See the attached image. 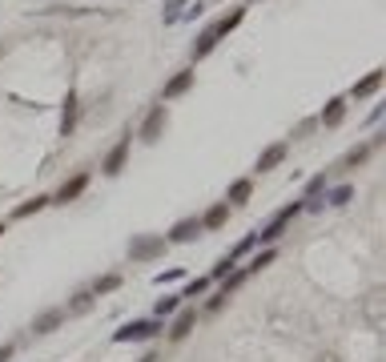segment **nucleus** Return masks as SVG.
<instances>
[{
    "mask_svg": "<svg viewBox=\"0 0 386 362\" xmlns=\"http://www.w3.org/2000/svg\"><path fill=\"white\" fill-rule=\"evenodd\" d=\"M157 334H165L161 318H137V322H125L121 330H113V342H149Z\"/></svg>",
    "mask_w": 386,
    "mask_h": 362,
    "instance_id": "nucleus-1",
    "label": "nucleus"
},
{
    "mask_svg": "<svg viewBox=\"0 0 386 362\" xmlns=\"http://www.w3.org/2000/svg\"><path fill=\"white\" fill-rule=\"evenodd\" d=\"M302 210H306V201H290V205H282V210H278V214L270 217V225H266V230H258V241H262V245H273V241L282 238L286 221H294V217L302 214Z\"/></svg>",
    "mask_w": 386,
    "mask_h": 362,
    "instance_id": "nucleus-2",
    "label": "nucleus"
},
{
    "mask_svg": "<svg viewBox=\"0 0 386 362\" xmlns=\"http://www.w3.org/2000/svg\"><path fill=\"white\" fill-rule=\"evenodd\" d=\"M165 245L169 241L161 238V234H141V238L129 241V258L133 262H157L161 254H165Z\"/></svg>",
    "mask_w": 386,
    "mask_h": 362,
    "instance_id": "nucleus-3",
    "label": "nucleus"
},
{
    "mask_svg": "<svg viewBox=\"0 0 386 362\" xmlns=\"http://www.w3.org/2000/svg\"><path fill=\"white\" fill-rule=\"evenodd\" d=\"M165 121H169V109H165V105H153V109H149V117L141 121V133H137V137L153 145L161 137V129H165Z\"/></svg>",
    "mask_w": 386,
    "mask_h": 362,
    "instance_id": "nucleus-4",
    "label": "nucleus"
},
{
    "mask_svg": "<svg viewBox=\"0 0 386 362\" xmlns=\"http://www.w3.org/2000/svg\"><path fill=\"white\" fill-rule=\"evenodd\" d=\"M125 161H129V133L109 149V157H105V165H101V169H105V177H117V173L125 169Z\"/></svg>",
    "mask_w": 386,
    "mask_h": 362,
    "instance_id": "nucleus-5",
    "label": "nucleus"
},
{
    "mask_svg": "<svg viewBox=\"0 0 386 362\" xmlns=\"http://www.w3.org/2000/svg\"><path fill=\"white\" fill-rule=\"evenodd\" d=\"M85 185H89V173H77V177H73V181H65V185L52 193L48 201H52V205H68L73 197H81V193H85Z\"/></svg>",
    "mask_w": 386,
    "mask_h": 362,
    "instance_id": "nucleus-6",
    "label": "nucleus"
},
{
    "mask_svg": "<svg viewBox=\"0 0 386 362\" xmlns=\"http://www.w3.org/2000/svg\"><path fill=\"white\" fill-rule=\"evenodd\" d=\"M65 322V306H52V310H41L32 318V334H52L57 326Z\"/></svg>",
    "mask_w": 386,
    "mask_h": 362,
    "instance_id": "nucleus-7",
    "label": "nucleus"
},
{
    "mask_svg": "<svg viewBox=\"0 0 386 362\" xmlns=\"http://www.w3.org/2000/svg\"><path fill=\"white\" fill-rule=\"evenodd\" d=\"M286 153H290V145L278 141L270 145V149H262V157H258V173H270V169H278L282 161H286Z\"/></svg>",
    "mask_w": 386,
    "mask_h": 362,
    "instance_id": "nucleus-8",
    "label": "nucleus"
},
{
    "mask_svg": "<svg viewBox=\"0 0 386 362\" xmlns=\"http://www.w3.org/2000/svg\"><path fill=\"white\" fill-rule=\"evenodd\" d=\"M193 238H202V217H182V221L169 230L165 241H193Z\"/></svg>",
    "mask_w": 386,
    "mask_h": 362,
    "instance_id": "nucleus-9",
    "label": "nucleus"
},
{
    "mask_svg": "<svg viewBox=\"0 0 386 362\" xmlns=\"http://www.w3.org/2000/svg\"><path fill=\"white\" fill-rule=\"evenodd\" d=\"M193 326H197V310H177V314H173V326H165V330H169L173 342H182Z\"/></svg>",
    "mask_w": 386,
    "mask_h": 362,
    "instance_id": "nucleus-10",
    "label": "nucleus"
},
{
    "mask_svg": "<svg viewBox=\"0 0 386 362\" xmlns=\"http://www.w3.org/2000/svg\"><path fill=\"white\" fill-rule=\"evenodd\" d=\"M378 89H383V69H374V72H366L363 81H354V89H350V97H354V101H363V97L378 93Z\"/></svg>",
    "mask_w": 386,
    "mask_h": 362,
    "instance_id": "nucleus-11",
    "label": "nucleus"
},
{
    "mask_svg": "<svg viewBox=\"0 0 386 362\" xmlns=\"http://www.w3.org/2000/svg\"><path fill=\"white\" fill-rule=\"evenodd\" d=\"M189 85H193V69H182L177 77H169L165 81V101H173V97H182V93H189Z\"/></svg>",
    "mask_w": 386,
    "mask_h": 362,
    "instance_id": "nucleus-12",
    "label": "nucleus"
},
{
    "mask_svg": "<svg viewBox=\"0 0 386 362\" xmlns=\"http://www.w3.org/2000/svg\"><path fill=\"white\" fill-rule=\"evenodd\" d=\"M61 105H65V109H61V137H68V133L77 129V117H81V109H77V93H68Z\"/></svg>",
    "mask_w": 386,
    "mask_h": 362,
    "instance_id": "nucleus-13",
    "label": "nucleus"
},
{
    "mask_svg": "<svg viewBox=\"0 0 386 362\" xmlns=\"http://www.w3.org/2000/svg\"><path fill=\"white\" fill-rule=\"evenodd\" d=\"M242 21H246V8H233V12H226V17H222V21H213L209 28H213V37L222 41V37H229V32H233Z\"/></svg>",
    "mask_w": 386,
    "mask_h": 362,
    "instance_id": "nucleus-14",
    "label": "nucleus"
},
{
    "mask_svg": "<svg viewBox=\"0 0 386 362\" xmlns=\"http://www.w3.org/2000/svg\"><path fill=\"white\" fill-rule=\"evenodd\" d=\"M250 193H253V181H250V177H238V181L229 185L226 201H229V205H246V201H250Z\"/></svg>",
    "mask_w": 386,
    "mask_h": 362,
    "instance_id": "nucleus-15",
    "label": "nucleus"
},
{
    "mask_svg": "<svg viewBox=\"0 0 386 362\" xmlns=\"http://www.w3.org/2000/svg\"><path fill=\"white\" fill-rule=\"evenodd\" d=\"M342 121H346V101L334 97V101L322 109V125H326V129H334V125H342Z\"/></svg>",
    "mask_w": 386,
    "mask_h": 362,
    "instance_id": "nucleus-16",
    "label": "nucleus"
},
{
    "mask_svg": "<svg viewBox=\"0 0 386 362\" xmlns=\"http://www.w3.org/2000/svg\"><path fill=\"white\" fill-rule=\"evenodd\" d=\"M226 217H229V201H218V205L202 217V230H222V225H226Z\"/></svg>",
    "mask_w": 386,
    "mask_h": 362,
    "instance_id": "nucleus-17",
    "label": "nucleus"
},
{
    "mask_svg": "<svg viewBox=\"0 0 386 362\" xmlns=\"http://www.w3.org/2000/svg\"><path fill=\"white\" fill-rule=\"evenodd\" d=\"M45 205H52V201H48L45 193H37V197H28V201H21V205H17V210H12V217H32V214H41Z\"/></svg>",
    "mask_w": 386,
    "mask_h": 362,
    "instance_id": "nucleus-18",
    "label": "nucleus"
},
{
    "mask_svg": "<svg viewBox=\"0 0 386 362\" xmlns=\"http://www.w3.org/2000/svg\"><path fill=\"white\" fill-rule=\"evenodd\" d=\"M182 310V294H165V298H157V306H153V318H169V314H177Z\"/></svg>",
    "mask_w": 386,
    "mask_h": 362,
    "instance_id": "nucleus-19",
    "label": "nucleus"
},
{
    "mask_svg": "<svg viewBox=\"0 0 386 362\" xmlns=\"http://www.w3.org/2000/svg\"><path fill=\"white\" fill-rule=\"evenodd\" d=\"M366 318H370V326H374V330H383V290H374V294H370V302H366Z\"/></svg>",
    "mask_w": 386,
    "mask_h": 362,
    "instance_id": "nucleus-20",
    "label": "nucleus"
},
{
    "mask_svg": "<svg viewBox=\"0 0 386 362\" xmlns=\"http://www.w3.org/2000/svg\"><path fill=\"white\" fill-rule=\"evenodd\" d=\"M113 290H121V274H105V278H97L89 286L93 298H101V294H113Z\"/></svg>",
    "mask_w": 386,
    "mask_h": 362,
    "instance_id": "nucleus-21",
    "label": "nucleus"
},
{
    "mask_svg": "<svg viewBox=\"0 0 386 362\" xmlns=\"http://www.w3.org/2000/svg\"><path fill=\"white\" fill-rule=\"evenodd\" d=\"M370 149H374V141H370V145H354V149H346V157H342V165H346V169L363 165L366 157H370Z\"/></svg>",
    "mask_w": 386,
    "mask_h": 362,
    "instance_id": "nucleus-22",
    "label": "nucleus"
},
{
    "mask_svg": "<svg viewBox=\"0 0 386 362\" xmlns=\"http://www.w3.org/2000/svg\"><path fill=\"white\" fill-rule=\"evenodd\" d=\"M350 197H354V185H334V190H326L322 201H326V205H346Z\"/></svg>",
    "mask_w": 386,
    "mask_h": 362,
    "instance_id": "nucleus-23",
    "label": "nucleus"
},
{
    "mask_svg": "<svg viewBox=\"0 0 386 362\" xmlns=\"http://www.w3.org/2000/svg\"><path fill=\"white\" fill-rule=\"evenodd\" d=\"M326 185H330V177H326V173H314V177L306 181V197H302V201H310V197H322V193H326Z\"/></svg>",
    "mask_w": 386,
    "mask_h": 362,
    "instance_id": "nucleus-24",
    "label": "nucleus"
},
{
    "mask_svg": "<svg viewBox=\"0 0 386 362\" xmlns=\"http://www.w3.org/2000/svg\"><path fill=\"white\" fill-rule=\"evenodd\" d=\"M93 310V294L89 290H81V294H73V302H68L65 314H89Z\"/></svg>",
    "mask_w": 386,
    "mask_h": 362,
    "instance_id": "nucleus-25",
    "label": "nucleus"
},
{
    "mask_svg": "<svg viewBox=\"0 0 386 362\" xmlns=\"http://www.w3.org/2000/svg\"><path fill=\"white\" fill-rule=\"evenodd\" d=\"M182 17H185V0H169V4L161 8V21L165 24H177Z\"/></svg>",
    "mask_w": 386,
    "mask_h": 362,
    "instance_id": "nucleus-26",
    "label": "nucleus"
},
{
    "mask_svg": "<svg viewBox=\"0 0 386 362\" xmlns=\"http://www.w3.org/2000/svg\"><path fill=\"white\" fill-rule=\"evenodd\" d=\"M205 290H209V278H189L182 290V298H202Z\"/></svg>",
    "mask_w": 386,
    "mask_h": 362,
    "instance_id": "nucleus-27",
    "label": "nucleus"
},
{
    "mask_svg": "<svg viewBox=\"0 0 386 362\" xmlns=\"http://www.w3.org/2000/svg\"><path fill=\"white\" fill-rule=\"evenodd\" d=\"M253 245H258V234H246V238L238 241V245H233V250H229V258H233V262H238V258H242V254H250Z\"/></svg>",
    "mask_w": 386,
    "mask_h": 362,
    "instance_id": "nucleus-28",
    "label": "nucleus"
},
{
    "mask_svg": "<svg viewBox=\"0 0 386 362\" xmlns=\"http://www.w3.org/2000/svg\"><path fill=\"white\" fill-rule=\"evenodd\" d=\"M273 262V250L270 245H266V250H262V254H253V262L246 265V270H250V274H258V270H266V265Z\"/></svg>",
    "mask_w": 386,
    "mask_h": 362,
    "instance_id": "nucleus-29",
    "label": "nucleus"
},
{
    "mask_svg": "<svg viewBox=\"0 0 386 362\" xmlns=\"http://www.w3.org/2000/svg\"><path fill=\"white\" fill-rule=\"evenodd\" d=\"M233 265H238V262H233L229 254H222V258L213 262V274H209V278H218V282H222V278H226V274H229V270H233Z\"/></svg>",
    "mask_w": 386,
    "mask_h": 362,
    "instance_id": "nucleus-30",
    "label": "nucleus"
},
{
    "mask_svg": "<svg viewBox=\"0 0 386 362\" xmlns=\"http://www.w3.org/2000/svg\"><path fill=\"white\" fill-rule=\"evenodd\" d=\"M182 278H185V270H165V274H157L153 282H157V286H169V282H182Z\"/></svg>",
    "mask_w": 386,
    "mask_h": 362,
    "instance_id": "nucleus-31",
    "label": "nucleus"
},
{
    "mask_svg": "<svg viewBox=\"0 0 386 362\" xmlns=\"http://www.w3.org/2000/svg\"><path fill=\"white\" fill-rule=\"evenodd\" d=\"M12 359V342H4V346H0V362H8Z\"/></svg>",
    "mask_w": 386,
    "mask_h": 362,
    "instance_id": "nucleus-32",
    "label": "nucleus"
},
{
    "mask_svg": "<svg viewBox=\"0 0 386 362\" xmlns=\"http://www.w3.org/2000/svg\"><path fill=\"white\" fill-rule=\"evenodd\" d=\"M141 362H157V354H145V359H141Z\"/></svg>",
    "mask_w": 386,
    "mask_h": 362,
    "instance_id": "nucleus-33",
    "label": "nucleus"
},
{
    "mask_svg": "<svg viewBox=\"0 0 386 362\" xmlns=\"http://www.w3.org/2000/svg\"><path fill=\"white\" fill-rule=\"evenodd\" d=\"M0 234H4V221H0Z\"/></svg>",
    "mask_w": 386,
    "mask_h": 362,
    "instance_id": "nucleus-34",
    "label": "nucleus"
}]
</instances>
